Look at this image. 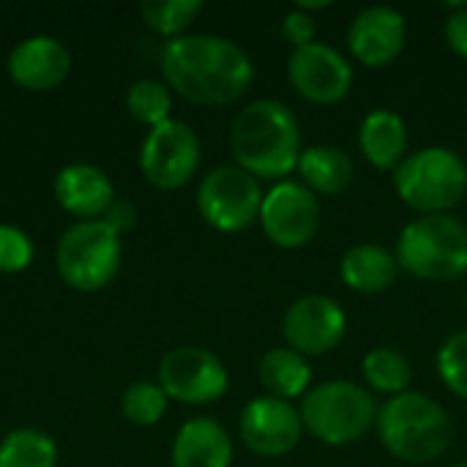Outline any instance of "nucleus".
Here are the masks:
<instances>
[{
    "instance_id": "obj_5",
    "label": "nucleus",
    "mask_w": 467,
    "mask_h": 467,
    "mask_svg": "<svg viewBox=\"0 0 467 467\" xmlns=\"http://www.w3.org/2000/svg\"><path fill=\"white\" fill-rule=\"evenodd\" d=\"M400 271L421 282H457L467 274V224L454 213L416 216L397 238Z\"/></svg>"
},
{
    "instance_id": "obj_33",
    "label": "nucleus",
    "mask_w": 467,
    "mask_h": 467,
    "mask_svg": "<svg viewBox=\"0 0 467 467\" xmlns=\"http://www.w3.org/2000/svg\"><path fill=\"white\" fill-rule=\"evenodd\" d=\"M454 467H467V460H465V462H460V465H454Z\"/></svg>"
},
{
    "instance_id": "obj_28",
    "label": "nucleus",
    "mask_w": 467,
    "mask_h": 467,
    "mask_svg": "<svg viewBox=\"0 0 467 467\" xmlns=\"http://www.w3.org/2000/svg\"><path fill=\"white\" fill-rule=\"evenodd\" d=\"M441 383L460 400L467 402V328L454 331L438 350L435 358Z\"/></svg>"
},
{
    "instance_id": "obj_21",
    "label": "nucleus",
    "mask_w": 467,
    "mask_h": 467,
    "mask_svg": "<svg viewBox=\"0 0 467 467\" xmlns=\"http://www.w3.org/2000/svg\"><path fill=\"white\" fill-rule=\"evenodd\" d=\"M296 172L317 197H339L356 181V161L337 145H309L304 148Z\"/></svg>"
},
{
    "instance_id": "obj_8",
    "label": "nucleus",
    "mask_w": 467,
    "mask_h": 467,
    "mask_svg": "<svg viewBox=\"0 0 467 467\" xmlns=\"http://www.w3.org/2000/svg\"><path fill=\"white\" fill-rule=\"evenodd\" d=\"M263 186L238 164L213 167L197 189V211L219 233H244L260 222Z\"/></svg>"
},
{
    "instance_id": "obj_17",
    "label": "nucleus",
    "mask_w": 467,
    "mask_h": 467,
    "mask_svg": "<svg viewBox=\"0 0 467 467\" xmlns=\"http://www.w3.org/2000/svg\"><path fill=\"white\" fill-rule=\"evenodd\" d=\"M55 200L66 213L90 222L115 202V186L96 164H68L55 178Z\"/></svg>"
},
{
    "instance_id": "obj_2",
    "label": "nucleus",
    "mask_w": 467,
    "mask_h": 467,
    "mask_svg": "<svg viewBox=\"0 0 467 467\" xmlns=\"http://www.w3.org/2000/svg\"><path fill=\"white\" fill-rule=\"evenodd\" d=\"M230 150L235 164L257 181H285L304 153L298 115L279 99L249 101L233 120Z\"/></svg>"
},
{
    "instance_id": "obj_3",
    "label": "nucleus",
    "mask_w": 467,
    "mask_h": 467,
    "mask_svg": "<svg viewBox=\"0 0 467 467\" xmlns=\"http://www.w3.org/2000/svg\"><path fill=\"white\" fill-rule=\"evenodd\" d=\"M375 432L394 460L408 465H430L449 451L454 424L438 400L421 391H405L380 405Z\"/></svg>"
},
{
    "instance_id": "obj_29",
    "label": "nucleus",
    "mask_w": 467,
    "mask_h": 467,
    "mask_svg": "<svg viewBox=\"0 0 467 467\" xmlns=\"http://www.w3.org/2000/svg\"><path fill=\"white\" fill-rule=\"evenodd\" d=\"M33 263V241L14 224H0V274H19Z\"/></svg>"
},
{
    "instance_id": "obj_9",
    "label": "nucleus",
    "mask_w": 467,
    "mask_h": 467,
    "mask_svg": "<svg viewBox=\"0 0 467 467\" xmlns=\"http://www.w3.org/2000/svg\"><path fill=\"white\" fill-rule=\"evenodd\" d=\"M320 200L301 181L285 178L274 183L260 208V227L265 238L287 252L309 246L320 233Z\"/></svg>"
},
{
    "instance_id": "obj_1",
    "label": "nucleus",
    "mask_w": 467,
    "mask_h": 467,
    "mask_svg": "<svg viewBox=\"0 0 467 467\" xmlns=\"http://www.w3.org/2000/svg\"><path fill=\"white\" fill-rule=\"evenodd\" d=\"M161 74L170 90L200 107L238 101L254 82L249 52L216 33H186L164 41Z\"/></svg>"
},
{
    "instance_id": "obj_18",
    "label": "nucleus",
    "mask_w": 467,
    "mask_h": 467,
    "mask_svg": "<svg viewBox=\"0 0 467 467\" xmlns=\"http://www.w3.org/2000/svg\"><path fill=\"white\" fill-rule=\"evenodd\" d=\"M358 150L364 156V161L380 172H394L408 150V123L402 120L400 112L394 109H372L364 115L361 126H358Z\"/></svg>"
},
{
    "instance_id": "obj_16",
    "label": "nucleus",
    "mask_w": 467,
    "mask_h": 467,
    "mask_svg": "<svg viewBox=\"0 0 467 467\" xmlns=\"http://www.w3.org/2000/svg\"><path fill=\"white\" fill-rule=\"evenodd\" d=\"M71 68V55L55 36H30L8 52V77L14 85L41 93L57 88Z\"/></svg>"
},
{
    "instance_id": "obj_4",
    "label": "nucleus",
    "mask_w": 467,
    "mask_h": 467,
    "mask_svg": "<svg viewBox=\"0 0 467 467\" xmlns=\"http://www.w3.org/2000/svg\"><path fill=\"white\" fill-rule=\"evenodd\" d=\"M378 400L353 380H326L312 386L298 405L304 432L323 446H353L378 424Z\"/></svg>"
},
{
    "instance_id": "obj_24",
    "label": "nucleus",
    "mask_w": 467,
    "mask_h": 467,
    "mask_svg": "<svg viewBox=\"0 0 467 467\" xmlns=\"http://www.w3.org/2000/svg\"><path fill=\"white\" fill-rule=\"evenodd\" d=\"M0 467H57V446L47 432L19 427L0 441Z\"/></svg>"
},
{
    "instance_id": "obj_12",
    "label": "nucleus",
    "mask_w": 467,
    "mask_h": 467,
    "mask_svg": "<svg viewBox=\"0 0 467 467\" xmlns=\"http://www.w3.org/2000/svg\"><path fill=\"white\" fill-rule=\"evenodd\" d=\"M159 386L183 405H211L230 389L224 361L205 348H175L159 364Z\"/></svg>"
},
{
    "instance_id": "obj_32",
    "label": "nucleus",
    "mask_w": 467,
    "mask_h": 467,
    "mask_svg": "<svg viewBox=\"0 0 467 467\" xmlns=\"http://www.w3.org/2000/svg\"><path fill=\"white\" fill-rule=\"evenodd\" d=\"M118 235H123V233H129L134 224H137V208L131 205V202H126V200H115L109 208H107V213L101 216Z\"/></svg>"
},
{
    "instance_id": "obj_27",
    "label": "nucleus",
    "mask_w": 467,
    "mask_h": 467,
    "mask_svg": "<svg viewBox=\"0 0 467 467\" xmlns=\"http://www.w3.org/2000/svg\"><path fill=\"white\" fill-rule=\"evenodd\" d=\"M167 402L170 397L164 394V389L159 383L150 380H140L134 386H129L120 397V413L126 421L137 424V427H153L164 419L167 413Z\"/></svg>"
},
{
    "instance_id": "obj_22",
    "label": "nucleus",
    "mask_w": 467,
    "mask_h": 467,
    "mask_svg": "<svg viewBox=\"0 0 467 467\" xmlns=\"http://www.w3.org/2000/svg\"><path fill=\"white\" fill-rule=\"evenodd\" d=\"M260 383L268 397L276 400H301L312 389V364L306 356L290 350L287 345L271 348L263 353L260 367H257Z\"/></svg>"
},
{
    "instance_id": "obj_11",
    "label": "nucleus",
    "mask_w": 467,
    "mask_h": 467,
    "mask_svg": "<svg viewBox=\"0 0 467 467\" xmlns=\"http://www.w3.org/2000/svg\"><path fill=\"white\" fill-rule=\"evenodd\" d=\"M348 334V315L342 304L323 293L296 298L282 315L285 345L306 358L334 353Z\"/></svg>"
},
{
    "instance_id": "obj_25",
    "label": "nucleus",
    "mask_w": 467,
    "mask_h": 467,
    "mask_svg": "<svg viewBox=\"0 0 467 467\" xmlns=\"http://www.w3.org/2000/svg\"><path fill=\"white\" fill-rule=\"evenodd\" d=\"M126 109L134 120L156 129L170 120L172 112V90L161 79H137L126 93Z\"/></svg>"
},
{
    "instance_id": "obj_13",
    "label": "nucleus",
    "mask_w": 467,
    "mask_h": 467,
    "mask_svg": "<svg viewBox=\"0 0 467 467\" xmlns=\"http://www.w3.org/2000/svg\"><path fill=\"white\" fill-rule=\"evenodd\" d=\"M287 79L304 101L331 107L348 99L353 88V66L331 44L315 41L290 52Z\"/></svg>"
},
{
    "instance_id": "obj_10",
    "label": "nucleus",
    "mask_w": 467,
    "mask_h": 467,
    "mask_svg": "<svg viewBox=\"0 0 467 467\" xmlns=\"http://www.w3.org/2000/svg\"><path fill=\"white\" fill-rule=\"evenodd\" d=\"M200 167V137L197 131L170 118L167 123L148 131L140 150V170L148 183L161 192H175L186 186Z\"/></svg>"
},
{
    "instance_id": "obj_26",
    "label": "nucleus",
    "mask_w": 467,
    "mask_h": 467,
    "mask_svg": "<svg viewBox=\"0 0 467 467\" xmlns=\"http://www.w3.org/2000/svg\"><path fill=\"white\" fill-rule=\"evenodd\" d=\"M140 11H142L145 25L170 41V38L186 36L192 22L202 14V3L200 0H148L142 3Z\"/></svg>"
},
{
    "instance_id": "obj_6",
    "label": "nucleus",
    "mask_w": 467,
    "mask_h": 467,
    "mask_svg": "<svg viewBox=\"0 0 467 467\" xmlns=\"http://www.w3.org/2000/svg\"><path fill=\"white\" fill-rule=\"evenodd\" d=\"M391 183L400 202L419 216L451 213L467 197V161L451 148L427 145L405 156Z\"/></svg>"
},
{
    "instance_id": "obj_19",
    "label": "nucleus",
    "mask_w": 467,
    "mask_h": 467,
    "mask_svg": "<svg viewBox=\"0 0 467 467\" xmlns=\"http://www.w3.org/2000/svg\"><path fill=\"white\" fill-rule=\"evenodd\" d=\"M170 460L172 467H230L233 438L216 419H189L172 441Z\"/></svg>"
},
{
    "instance_id": "obj_23",
    "label": "nucleus",
    "mask_w": 467,
    "mask_h": 467,
    "mask_svg": "<svg viewBox=\"0 0 467 467\" xmlns=\"http://www.w3.org/2000/svg\"><path fill=\"white\" fill-rule=\"evenodd\" d=\"M361 375H364V383L372 394H380V397H400L405 391H410V380H413V367H410V358L391 348V345H380V348H372L364 361H361Z\"/></svg>"
},
{
    "instance_id": "obj_31",
    "label": "nucleus",
    "mask_w": 467,
    "mask_h": 467,
    "mask_svg": "<svg viewBox=\"0 0 467 467\" xmlns=\"http://www.w3.org/2000/svg\"><path fill=\"white\" fill-rule=\"evenodd\" d=\"M446 44L449 49L467 63V5H454L446 16Z\"/></svg>"
},
{
    "instance_id": "obj_15",
    "label": "nucleus",
    "mask_w": 467,
    "mask_h": 467,
    "mask_svg": "<svg viewBox=\"0 0 467 467\" xmlns=\"http://www.w3.org/2000/svg\"><path fill=\"white\" fill-rule=\"evenodd\" d=\"M408 44V19L394 5H369L348 27V49L364 68L391 66Z\"/></svg>"
},
{
    "instance_id": "obj_14",
    "label": "nucleus",
    "mask_w": 467,
    "mask_h": 467,
    "mask_svg": "<svg viewBox=\"0 0 467 467\" xmlns=\"http://www.w3.org/2000/svg\"><path fill=\"white\" fill-rule=\"evenodd\" d=\"M238 432L252 454L279 460L298 449L304 438V421L293 402L265 394L246 402L238 419Z\"/></svg>"
},
{
    "instance_id": "obj_20",
    "label": "nucleus",
    "mask_w": 467,
    "mask_h": 467,
    "mask_svg": "<svg viewBox=\"0 0 467 467\" xmlns=\"http://www.w3.org/2000/svg\"><path fill=\"white\" fill-rule=\"evenodd\" d=\"M339 276L353 293L380 296L394 287L400 276V263L397 254L380 244H356L342 254Z\"/></svg>"
},
{
    "instance_id": "obj_30",
    "label": "nucleus",
    "mask_w": 467,
    "mask_h": 467,
    "mask_svg": "<svg viewBox=\"0 0 467 467\" xmlns=\"http://www.w3.org/2000/svg\"><path fill=\"white\" fill-rule=\"evenodd\" d=\"M282 36L285 41L293 47V49H301V47H309L315 44V36H317V22L312 14L301 11L298 5L290 8L285 16H282Z\"/></svg>"
},
{
    "instance_id": "obj_7",
    "label": "nucleus",
    "mask_w": 467,
    "mask_h": 467,
    "mask_svg": "<svg viewBox=\"0 0 467 467\" xmlns=\"http://www.w3.org/2000/svg\"><path fill=\"white\" fill-rule=\"evenodd\" d=\"M120 260V235L104 219L71 224L60 235L55 249V265L60 279L79 293L104 290L118 276Z\"/></svg>"
}]
</instances>
